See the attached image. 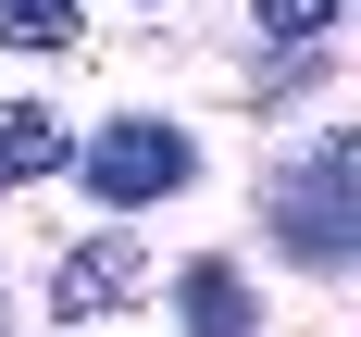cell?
I'll list each match as a JSON object with an SVG mask.
<instances>
[{
    "instance_id": "cell-1",
    "label": "cell",
    "mask_w": 361,
    "mask_h": 337,
    "mask_svg": "<svg viewBox=\"0 0 361 337\" xmlns=\"http://www.w3.org/2000/svg\"><path fill=\"white\" fill-rule=\"evenodd\" d=\"M262 225H274V250H287L299 275H349V262H361V138H349V125H324V138L274 175Z\"/></svg>"
},
{
    "instance_id": "cell-2",
    "label": "cell",
    "mask_w": 361,
    "mask_h": 337,
    "mask_svg": "<svg viewBox=\"0 0 361 337\" xmlns=\"http://www.w3.org/2000/svg\"><path fill=\"white\" fill-rule=\"evenodd\" d=\"M75 175L100 187L112 213H137V200H175V187H200V138H187V125H162V112H112L100 138L75 150Z\"/></svg>"
},
{
    "instance_id": "cell-3",
    "label": "cell",
    "mask_w": 361,
    "mask_h": 337,
    "mask_svg": "<svg viewBox=\"0 0 361 337\" xmlns=\"http://www.w3.org/2000/svg\"><path fill=\"white\" fill-rule=\"evenodd\" d=\"M149 300V250L137 237H87V250L50 262V325H100V312H137Z\"/></svg>"
},
{
    "instance_id": "cell-4",
    "label": "cell",
    "mask_w": 361,
    "mask_h": 337,
    "mask_svg": "<svg viewBox=\"0 0 361 337\" xmlns=\"http://www.w3.org/2000/svg\"><path fill=\"white\" fill-rule=\"evenodd\" d=\"M175 312H187V337H262V300H250L237 262H187V275H175Z\"/></svg>"
},
{
    "instance_id": "cell-5",
    "label": "cell",
    "mask_w": 361,
    "mask_h": 337,
    "mask_svg": "<svg viewBox=\"0 0 361 337\" xmlns=\"http://www.w3.org/2000/svg\"><path fill=\"white\" fill-rule=\"evenodd\" d=\"M75 150H63V112L50 100H0V200L13 187H37V175H63Z\"/></svg>"
},
{
    "instance_id": "cell-6",
    "label": "cell",
    "mask_w": 361,
    "mask_h": 337,
    "mask_svg": "<svg viewBox=\"0 0 361 337\" xmlns=\"http://www.w3.org/2000/svg\"><path fill=\"white\" fill-rule=\"evenodd\" d=\"M75 37H87V0H0V50H25V63H63Z\"/></svg>"
},
{
    "instance_id": "cell-7",
    "label": "cell",
    "mask_w": 361,
    "mask_h": 337,
    "mask_svg": "<svg viewBox=\"0 0 361 337\" xmlns=\"http://www.w3.org/2000/svg\"><path fill=\"white\" fill-rule=\"evenodd\" d=\"M262 13V37H274V50H312V37H336V13H349V0H250Z\"/></svg>"
}]
</instances>
